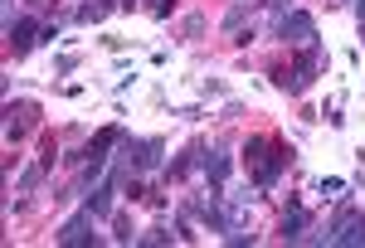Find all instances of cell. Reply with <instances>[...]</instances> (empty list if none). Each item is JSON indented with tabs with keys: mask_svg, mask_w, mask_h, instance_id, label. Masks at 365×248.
<instances>
[{
	"mask_svg": "<svg viewBox=\"0 0 365 248\" xmlns=\"http://www.w3.org/2000/svg\"><path fill=\"white\" fill-rule=\"evenodd\" d=\"M205 170H210V180H215V185H225V180H229V156H220V151H215V156H205Z\"/></svg>",
	"mask_w": 365,
	"mask_h": 248,
	"instance_id": "8",
	"label": "cell"
},
{
	"mask_svg": "<svg viewBox=\"0 0 365 248\" xmlns=\"http://www.w3.org/2000/svg\"><path fill=\"white\" fill-rule=\"evenodd\" d=\"M113 185H117V180H108V185H98V190L88 195V215H93V219L113 210Z\"/></svg>",
	"mask_w": 365,
	"mask_h": 248,
	"instance_id": "5",
	"label": "cell"
},
{
	"mask_svg": "<svg viewBox=\"0 0 365 248\" xmlns=\"http://www.w3.org/2000/svg\"><path fill=\"white\" fill-rule=\"evenodd\" d=\"M10 44H15V54H25L29 44H34V20H20V25H10Z\"/></svg>",
	"mask_w": 365,
	"mask_h": 248,
	"instance_id": "6",
	"label": "cell"
},
{
	"mask_svg": "<svg viewBox=\"0 0 365 248\" xmlns=\"http://www.w3.org/2000/svg\"><path fill=\"white\" fill-rule=\"evenodd\" d=\"M278 34L287 39V44H302V49H312L317 44V20H312L307 10H287L278 20Z\"/></svg>",
	"mask_w": 365,
	"mask_h": 248,
	"instance_id": "1",
	"label": "cell"
},
{
	"mask_svg": "<svg viewBox=\"0 0 365 248\" xmlns=\"http://www.w3.org/2000/svg\"><path fill=\"white\" fill-rule=\"evenodd\" d=\"M98 234H93V215H78V219H68L63 229H58V244L78 248V244H93Z\"/></svg>",
	"mask_w": 365,
	"mask_h": 248,
	"instance_id": "3",
	"label": "cell"
},
{
	"mask_svg": "<svg viewBox=\"0 0 365 248\" xmlns=\"http://www.w3.org/2000/svg\"><path fill=\"white\" fill-rule=\"evenodd\" d=\"M122 156L132 161V170H156V161H161V141H122Z\"/></svg>",
	"mask_w": 365,
	"mask_h": 248,
	"instance_id": "2",
	"label": "cell"
},
{
	"mask_svg": "<svg viewBox=\"0 0 365 248\" xmlns=\"http://www.w3.org/2000/svg\"><path fill=\"white\" fill-rule=\"evenodd\" d=\"M302 224H307V215H302V210L282 215V239H292V244H297V239H307V234H302Z\"/></svg>",
	"mask_w": 365,
	"mask_h": 248,
	"instance_id": "7",
	"label": "cell"
},
{
	"mask_svg": "<svg viewBox=\"0 0 365 248\" xmlns=\"http://www.w3.org/2000/svg\"><path fill=\"white\" fill-rule=\"evenodd\" d=\"M166 239H170L166 229H146V234H141V244H166Z\"/></svg>",
	"mask_w": 365,
	"mask_h": 248,
	"instance_id": "9",
	"label": "cell"
},
{
	"mask_svg": "<svg viewBox=\"0 0 365 248\" xmlns=\"http://www.w3.org/2000/svg\"><path fill=\"white\" fill-rule=\"evenodd\" d=\"M331 244H365V215H346V224L336 229Z\"/></svg>",
	"mask_w": 365,
	"mask_h": 248,
	"instance_id": "4",
	"label": "cell"
}]
</instances>
